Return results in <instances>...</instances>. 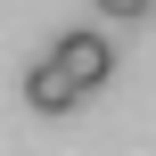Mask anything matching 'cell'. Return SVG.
I'll use <instances>...</instances> for the list:
<instances>
[{"instance_id": "obj_1", "label": "cell", "mask_w": 156, "mask_h": 156, "mask_svg": "<svg viewBox=\"0 0 156 156\" xmlns=\"http://www.w3.org/2000/svg\"><path fill=\"white\" fill-rule=\"evenodd\" d=\"M49 66H58V74H66V82L82 90V99H90V90H99V82L115 74V49H107L99 33H66V41L49 49Z\"/></svg>"}, {"instance_id": "obj_2", "label": "cell", "mask_w": 156, "mask_h": 156, "mask_svg": "<svg viewBox=\"0 0 156 156\" xmlns=\"http://www.w3.org/2000/svg\"><path fill=\"white\" fill-rule=\"evenodd\" d=\"M25 99H33L41 115H74V99H82V90H74V82H66V74H58L49 58H41V66L25 74Z\"/></svg>"}, {"instance_id": "obj_3", "label": "cell", "mask_w": 156, "mask_h": 156, "mask_svg": "<svg viewBox=\"0 0 156 156\" xmlns=\"http://www.w3.org/2000/svg\"><path fill=\"white\" fill-rule=\"evenodd\" d=\"M156 0H99V16H123V25H132V16H148Z\"/></svg>"}]
</instances>
